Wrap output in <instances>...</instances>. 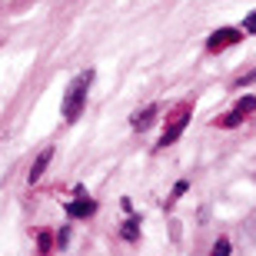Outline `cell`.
Listing matches in <instances>:
<instances>
[{
    "instance_id": "obj_1",
    "label": "cell",
    "mask_w": 256,
    "mask_h": 256,
    "mask_svg": "<svg viewBox=\"0 0 256 256\" xmlns=\"http://www.w3.org/2000/svg\"><path fill=\"white\" fill-rule=\"evenodd\" d=\"M90 80H94V70H86L80 80H74V84H70V90H66V100H64V120H76V116L84 114V96H86V86H90Z\"/></svg>"
},
{
    "instance_id": "obj_2",
    "label": "cell",
    "mask_w": 256,
    "mask_h": 256,
    "mask_svg": "<svg viewBox=\"0 0 256 256\" xmlns=\"http://www.w3.org/2000/svg\"><path fill=\"white\" fill-rule=\"evenodd\" d=\"M240 40H243V30H236V27H223V30H216V34H210L206 47L216 54V50L230 47V44H240Z\"/></svg>"
},
{
    "instance_id": "obj_3",
    "label": "cell",
    "mask_w": 256,
    "mask_h": 256,
    "mask_svg": "<svg viewBox=\"0 0 256 256\" xmlns=\"http://www.w3.org/2000/svg\"><path fill=\"white\" fill-rule=\"evenodd\" d=\"M183 126H186V114L173 120V124H170V130H166V133L160 136V143H156V146H170V143H176V136L183 133Z\"/></svg>"
},
{
    "instance_id": "obj_4",
    "label": "cell",
    "mask_w": 256,
    "mask_h": 256,
    "mask_svg": "<svg viewBox=\"0 0 256 256\" xmlns=\"http://www.w3.org/2000/svg\"><path fill=\"white\" fill-rule=\"evenodd\" d=\"M94 200H86V196H80V200H74V203H70V206H66V213H70V216H90V213H94Z\"/></svg>"
},
{
    "instance_id": "obj_5",
    "label": "cell",
    "mask_w": 256,
    "mask_h": 256,
    "mask_svg": "<svg viewBox=\"0 0 256 256\" xmlns=\"http://www.w3.org/2000/svg\"><path fill=\"white\" fill-rule=\"evenodd\" d=\"M50 156H54V150H44V153H40V156H37V163H34V170H30V176H27L30 183H37L40 176H44V170H47Z\"/></svg>"
},
{
    "instance_id": "obj_6",
    "label": "cell",
    "mask_w": 256,
    "mask_h": 256,
    "mask_svg": "<svg viewBox=\"0 0 256 256\" xmlns=\"http://www.w3.org/2000/svg\"><path fill=\"white\" fill-rule=\"evenodd\" d=\"M153 116H156V104L146 106V110H140V114L133 116V126H136V130H146V126L153 124Z\"/></svg>"
},
{
    "instance_id": "obj_7",
    "label": "cell",
    "mask_w": 256,
    "mask_h": 256,
    "mask_svg": "<svg viewBox=\"0 0 256 256\" xmlns=\"http://www.w3.org/2000/svg\"><path fill=\"white\" fill-rule=\"evenodd\" d=\"M253 110H256V96H243V100L236 104V110H233V114H236L240 120H243V116H246V114H253Z\"/></svg>"
},
{
    "instance_id": "obj_8",
    "label": "cell",
    "mask_w": 256,
    "mask_h": 256,
    "mask_svg": "<svg viewBox=\"0 0 256 256\" xmlns=\"http://www.w3.org/2000/svg\"><path fill=\"white\" fill-rule=\"evenodd\" d=\"M120 233H124V240H136V236H140V220L133 216L130 223H126V226L120 230Z\"/></svg>"
},
{
    "instance_id": "obj_9",
    "label": "cell",
    "mask_w": 256,
    "mask_h": 256,
    "mask_svg": "<svg viewBox=\"0 0 256 256\" xmlns=\"http://www.w3.org/2000/svg\"><path fill=\"white\" fill-rule=\"evenodd\" d=\"M213 256H230V240H216V246H213Z\"/></svg>"
},
{
    "instance_id": "obj_10",
    "label": "cell",
    "mask_w": 256,
    "mask_h": 256,
    "mask_svg": "<svg viewBox=\"0 0 256 256\" xmlns=\"http://www.w3.org/2000/svg\"><path fill=\"white\" fill-rule=\"evenodd\" d=\"M186 190H190V183H186V180H180V183H176V186H173V196H183V193H186Z\"/></svg>"
},
{
    "instance_id": "obj_11",
    "label": "cell",
    "mask_w": 256,
    "mask_h": 256,
    "mask_svg": "<svg viewBox=\"0 0 256 256\" xmlns=\"http://www.w3.org/2000/svg\"><path fill=\"white\" fill-rule=\"evenodd\" d=\"M236 124H240L236 114H230V116H223V120H220V126H236Z\"/></svg>"
},
{
    "instance_id": "obj_12",
    "label": "cell",
    "mask_w": 256,
    "mask_h": 256,
    "mask_svg": "<svg viewBox=\"0 0 256 256\" xmlns=\"http://www.w3.org/2000/svg\"><path fill=\"white\" fill-rule=\"evenodd\" d=\"M246 30H250V34H256V10L246 17Z\"/></svg>"
}]
</instances>
